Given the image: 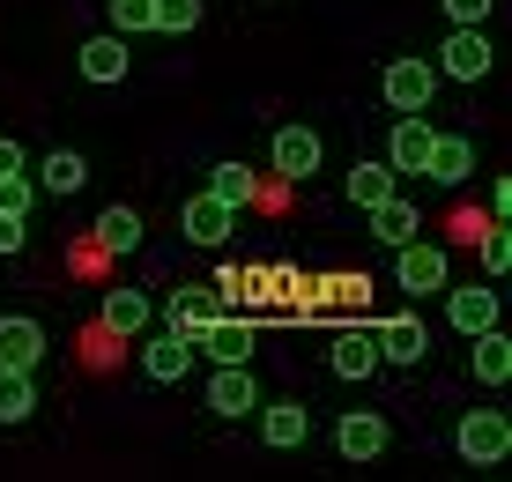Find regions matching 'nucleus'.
Listing matches in <instances>:
<instances>
[{"mask_svg":"<svg viewBox=\"0 0 512 482\" xmlns=\"http://www.w3.org/2000/svg\"><path fill=\"white\" fill-rule=\"evenodd\" d=\"M453 445H461V460H475V468H498V460L512 453V423L498 416V408H468Z\"/></svg>","mask_w":512,"mask_h":482,"instance_id":"f257e3e1","label":"nucleus"},{"mask_svg":"<svg viewBox=\"0 0 512 482\" xmlns=\"http://www.w3.org/2000/svg\"><path fill=\"white\" fill-rule=\"evenodd\" d=\"M438 75H453V82H483V75H490V38H483V23H453L446 52H438Z\"/></svg>","mask_w":512,"mask_h":482,"instance_id":"f03ea898","label":"nucleus"},{"mask_svg":"<svg viewBox=\"0 0 512 482\" xmlns=\"http://www.w3.org/2000/svg\"><path fill=\"white\" fill-rule=\"evenodd\" d=\"M394 282H401L409 297H431V290H446V253H438V245H423V238L394 245Z\"/></svg>","mask_w":512,"mask_h":482,"instance_id":"7ed1b4c3","label":"nucleus"},{"mask_svg":"<svg viewBox=\"0 0 512 482\" xmlns=\"http://www.w3.org/2000/svg\"><path fill=\"white\" fill-rule=\"evenodd\" d=\"M431 89H438V67L431 60H394L379 75V97L394 104V112H423V104H431Z\"/></svg>","mask_w":512,"mask_h":482,"instance_id":"20e7f679","label":"nucleus"},{"mask_svg":"<svg viewBox=\"0 0 512 482\" xmlns=\"http://www.w3.org/2000/svg\"><path fill=\"white\" fill-rule=\"evenodd\" d=\"M334 445H342V460H379L386 453V416L379 408H349L334 423Z\"/></svg>","mask_w":512,"mask_h":482,"instance_id":"39448f33","label":"nucleus"},{"mask_svg":"<svg viewBox=\"0 0 512 482\" xmlns=\"http://www.w3.org/2000/svg\"><path fill=\"white\" fill-rule=\"evenodd\" d=\"M431 127H423V112H401L394 119V134H386V164H394V178H409V171H423V156H431Z\"/></svg>","mask_w":512,"mask_h":482,"instance_id":"423d86ee","label":"nucleus"},{"mask_svg":"<svg viewBox=\"0 0 512 482\" xmlns=\"http://www.w3.org/2000/svg\"><path fill=\"white\" fill-rule=\"evenodd\" d=\"M38 356H45V327L23 319V312H8L0 319V371H38Z\"/></svg>","mask_w":512,"mask_h":482,"instance_id":"0eeeda50","label":"nucleus"},{"mask_svg":"<svg viewBox=\"0 0 512 482\" xmlns=\"http://www.w3.org/2000/svg\"><path fill=\"white\" fill-rule=\"evenodd\" d=\"M431 356V334H423V319H386L379 327V364H423Z\"/></svg>","mask_w":512,"mask_h":482,"instance_id":"6e6552de","label":"nucleus"},{"mask_svg":"<svg viewBox=\"0 0 512 482\" xmlns=\"http://www.w3.org/2000/svg\"><path fill=\"white\" fill-rule=\"evenodd\" d=\"M275 171L282 178H312L320 171V134L312 127H275Z\"/></svg>","mask_w":512,"mask_h":482,"instance_id":"1a4fd4ad","label":"nucleus"},{"mask_svg":"<svg viewBox=\"0 0 512 482\" xmlns=\"http://www.w3.org/2000/svg\"><path fill=\"white\" fill-rule=\"evenodd\" d=\"M208 408H216V416H245V408H260L253 371H245V364H216V379H208Z\"/></svg>","mask_w":512,"mask_h":482,"instance_id":"9d476101","label":"nucleus"},{"mask_svg":"<svg viewBox=\"0 0 512 482\" xmlns=\"http://www.w3.org/2000/svg\"><path fill=\"white\" fill-rule=\"evenodd\" d=\"M38 186L52 193V201H67V193H82V186H90V156H82V149H52L45 164H38Z\"/></svg>","mask_w":512,"mask_h":482,"instance_id":"9b49d317","label":"nucleus"},{"mask_svg":"<svg viewBox=\"0 0 512 482\" xmlns=\"http://www.w3.org/2000/svg\"><path fill=\"white\" fill-rule=\"evenodd\" d=\"M186 238L193 245H223V238H231V223H238V208H223L216 201V193H201V201H186Z\"/></svg>","mask_w":512,"mask_h":482,"instance_id":"f8f14e48","label":"nucleus"},{"mask_svg":"<svg viewBox=\"0 0 512 482\" xmlns=\"http://www.w3.org/2000/svg\"><path fill=\"white\" fill-rule=\"evenodd\" d=\"M193 356H201L193 342H179V334H164V342H149V349H141V371H149L156 386H179L186 371H193Z\"/></svg>","mask_w":512,"mask_h":482,"instance_id":"ddd939ff","label":"nucleus"},{"mask_svg":"<svg viewBox=\"0 0 512 482\" xmlns=\"http://www.w3.org/2000/svg\"><path fill=\"white\" fill-rule=\"evenodd\" d=\"M423 171H431L438 186H461V178L475 171V141H461V134H438V141H431V156H423Z\"/></svg>","mask_w":512,"mask_h":482,"instance_id":"4468645a","label":"nucleus"},{"mask_svg":"<svg viewBox=\"0 0 512 482\" xmlns=\"http://www.w3.org/2000/svg\"><path fill=\"white\" fill-rule=\"evenodd\" d=\"M446 319H453L461 334L498 327V290H446Z\"/></svg>","mask_w":512,"mask_h":482,"instance_id":"2eb2a0df","label":"nucleus"},{"mask_svg":"<svg viewBox=\"0 0 512 482\" xmlns=\"http://www.w3.org/2000/svg\"><path fill=\"white\" fill-rule=\"evenodd\" d=\"M327 364H334V379H372L379 371V334H342V342L327 349Z\"/></svg>","mask_w":512,"mask_h":482,"instance_id":"dca6fc26","label":"nucleus"},{"mask_svg":"<svg viewBox=\"0 0 512 482\" xmlns=\"http://www.w3.org/2000/svg\"><path fill=\"white\" fill-rule=\"evenodd\" d=\"M82 75H90V82H119V75H127V38H119V30L90 38V45H82Z\"/></svg>","mask_w":512,"mask_h":482,"instance_id":"f3484780","label":"nucleus"},{"mask_svg":"<svg viewBox=\"0 0 512 482\" xmlns=\"http://www.w3.org/2000/svg\"><path fill=\"white\" fill-rule=\"evenodd\" d=\"M468 342H475V379H483V386H505V379H512V342H505L498 327L468 334Z\"/></svg>","mask_w":512,"mask_h":482,"instance_id":"a211bd4d","label":"nucleus"},{"mask_svg":"<svg viewBox=\"0 0 512 482\" xmlns=\"http://www.w3.org/2000/svg\"><path fill=\"white\" fill-rule=\"evenodd\" d=\"M364 216H372V238H386V245H409L416 238V208L401 201V193H386V201L364 208Z\"/></svg>","mask_w":512,"mask_h":482,"instance_id":"6ab92c4d","label":"nucleus"},{"mask_svg":"<svg viewBox=\"0 0 512 482\" xmlns=\"http://www.w3.org/2000/svg\"><path fill=\"white\" fill-rule=\"evenodd\" d=\"M201 349L216 356V364H245V356H253V327H245V319H216V327L201 334Z\"/></svg>","mask_w":512,"mask_h":482,"instance_id":"aec40b11","label":"nucleus"},{"mask_svg":"<svg viewBox=\"0 0 512 482\" xmlns=\"http://www.w3.org/2000/svg\"><path fill=\"white\" fill-rule=\"evenodd\" d=\"M97 245L104 253H141V216L134 208H104L97 216Z\"/></svg>","mask_w":512,"mask_h":482,"instance_id":"412c9836","label":"nucleus"},{"mask_svg":"<svg viewBox=\"0 0 512 482\" xmlns=\"http://www.w3.org/2000/svg\"><path fill=\"white\" fill-rule=\"evenodd\" d=\"M104 327L112 334H141L149 327V297L141 290H104Z\"/></svg>","mask_w":512,"mask_h":482,"instance_id":"4be33fe9","label":"nucleus"},{"mask_svg":"<svg viewBox=\"0 0 512 482\" xmlns=\"http://www.w3.org/2000/svg\"><path fill=\"white\" fill-rule=\"evenodd\" d=\"M305 431H312V416H305L297 401H282V408L260 416V438H268V445H305Z\"/></svg>","mask_w":512,"mask_h":482,"instance_id":"5701e85b","label":"nucleus"},{"mask_svg":"<svg viewBox=\"0 0 512 482\" xmlns=\"http://www.w3.org/2000/svg\"><path fill=\"white\" fill-rule=\"evenodd\" d=\"M386 193H394V164H357L349 171V201L357 208H379Z\"/></svg>","mask_w":512,"mask_h":482,"instance_id":"b1692460","label":"nucleus"},{"mask_svg":"<svg viewBox=\"0 0 512 482\" xmlns=\"http://www.w3.org/2000/svg\"><path fill=\"white\" fill-rule=\"evenodd\" d=\"M30 408H38V386H30V371H0V423H23Z\"/></svg>","mask_w":512,"mask_h":482,"instance_id":"393cba45","label":"nucleus"},{"mask_svg":"<svg viewBox=\"0 0 512 482\" xmlns=\"http://www.w3.org/2000/svg\"><path fill=\"white\" fill-rule=\"evenodd\" d=\"M208 193H216L223 208H245V201H253V171H245V164H216V171H208Z\"/></svg>","mask_w":512,"mask_h":482,"instance_id":"a878e982","label":"nucleus"},{"mask_svg":"<svg viewBox=\"0 0 512 482\" xmlns=\"http://www.w3.org/2000/svg\"><path fill=\"white\" fill-rule=\"evenodd\" d=\"M193 23H201V0H149V30H171V38H186Z\"/></svg>","mask_w":512,"mask_h":482,"instance_id":"bb28decb","label":"nucleus"},{"mask_svg":"<svg viewBox=\"0 0 512 482\" xmlns=\"http://www.w3.org/2000/svg\"><path fill=\"white\" fill-rule=\"evenodd\" d=\"M30 201H38V186H30L23 171H8V178H0V216H30Z\"/></svg>","mask_w":512,"mask_h":482,"instance_id":"cd10ccee","label":"nucleus"},{"mask_svg":"<svg viewBox=\"0 0 512 482\" xmlns=\"http://www.w3.org/2000/svg\"><path fill=\"white\" fill-rule=\"evenodd\" d=\"M112 30H119V38L149 30V0H112Z\"/></svg>","mask_w":512,"mask_h":482,"instance_id":"c85d7f7f","label":"nucleus"},{"mask_svg":"<svg viewBox=\"0 0 512 482\" xmlns=\"http://www.w3.org/2000/svg\"><path fill=\"white\" fill-rule=\"evenodd\" d=\"M475 238H483V267L505 275V267H512V238H505V230H475Z\"/></svg>","mask_w":512,"mask_h":482,"instance_id":"c756f323","label":"nucleus"},{"mask_svg":"<svg viewBox=\"0 0 512 482\" xmlns=\"http://www.w3.org/2000/svg\"><path fill=\"white\" fill-rule=\"evenodd\" d=\"M23 238H30L23 216H0V260H8V253H23Z\"/></svg>","mask_w":512,"mask_h":482,"instance_id":"7c9ffc66","label":"nucleus"},{"mask_svg":"<svg viewBox=\"0 0 512 482\" xmlns=\"http://www.w3.org/2000/svg\"><path fill=\"white\" fill-rule=\"evenodd\" d=\"M446 15H453V23H483L490 0H446Z\"/></svg>","mask_w":512,"mask_h":482,"instance_id":"2f4dec72","label":"nucleus"},{"mask_svg":"<svg viewBox=\"0 0 512 482\" xmlns=\"http://www.w3.org/2000/svg\"><path fill=\"white\" fill-rule=\"evenodd\" d=\"M8 171H23V141H8V134H0V178H8Z\"/></svg>","mask_w":512,"mask_h":482,"instance_id":"473e14b6","label":"nucleus"}]
</instances>
